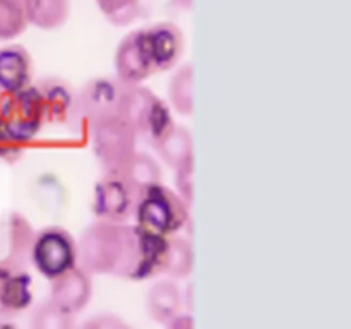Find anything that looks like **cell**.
Listing matches in <instances>:
<instances>
[{"label":"cell","instance_id":"cell-1","mask_svg":"<svg viewBox=\"0 0 351 329\" xmlns=\"http://www.w3.org/2000/svg\"><path fill=\"white\" fill-rule=\"evenodd\" d=\"M45 105L36 86H26L0 98V139L23 144L33 139L45 123Z\"/></svg>","mask_w":351,"mask_h":329},{"label":"cell","instance_id":"cell-2","mask_svg":"<svg viewBox=\"0 0 351 329\" xmlns=\"http://www.w3.org/2000/svg\"><path fill=\"white\" fill-rule=\"evenodd\" d=\"M125 239V225L98 219L89 225L77 243V266L89 274H112L119 271Z\"/></svg>","mask_w":351,"mask_h":329},{"label":"cell","instance_id":"cell-3","mask_svg":"<svg viewBox=\"0 0 351 329\" xmlns=\"http://www.w3.org/2000/svg\"><path fill=\"white\" fill-rule=\"evenodd\" d=\"M119 115L136 129L137 137H143L153 146L175 125L163 99L141 84L123 86Z\"/></svg>","mask_w":351,"mask_h":329},{"label":"cell","instance_id":"cell-4","mask_svg":"<svg viewBox=\"0 0 351 329\" xmlns=\"http://www.w3.org/2000/svg\"><path fill=\"white\" fill-rule=\"evenodd\" d=\"M168 236L147 232L139 225H125L123 252L115 276L143 281L163 273Z\"/></svg>","mask_w":351,"mask_h":329},{"label":"cell","instance_id":"cell-5","mask_svg":"<svg viewBox=\"0 0 351 329\" xmlns=\"http://www.w3.org/2000/svg\"><path fill=\"white\" fill-rule=\"evenodd\" d=\"M137 225L163 236L177 233L189 219V204L171 188L158 184L139 192L136 201Z\"/></svg>","mask_w":351,"mask_h":329},{"label":"cell","instance_id":"cell-6","mask_svg":"<svg viewBox=\"0 0 351 329\" xmlns=\"http://www.w3.org/2000/svg\"><path fill=\"white\" fill-rule=\"evenodd\" d=\"M93 147L105 173H122L136 153L137 132L122 115L105 117L91 125Z\"/></svg>","mask_w":351,"mask_h":329},{"label":"cell","instance_id":"cell-7","mask_svg":"<svg viewBox=\"0 0 351 329\" xmlns=\"http://www.w3.org/2000/svg\"><path fill=\"white\" fill-rule=\"evenodd\" d=\"M31 264L47 280L77 266V243L67 230L60 226H47L34 235L31 249Z\"/></svg>","mask_w":351,"mask_h":329},{"label":"cell","instance_id":"cell-8","mask_svg":"<svg viewBox=\"0 0 351 329\" xmlns=\"http://www.w3.org/2000/svg\"><path fill=\"white\" fill-rule=\"evenodd\" d=\"M137 192L122 173H105L96 184L93 195V212L98 219L123 223L134 212Z\"/></svg>","mask_w":351,"mask_h":329},{"label":"cell","instance_id":"cell-9","mask_svg":"<svg viewBox=\"0 0 351 329\" xmlns=\"http://www.w3.org/2000/svg\"><path fill=\"white\" fill-rule=\"evenodd\" d=\"M123 86L117 77H98L86 82L75 98V115L84 117L91 127L98 120L119 113Z\"/></svg>","mask_w":351,"mask_h":329},{"label":"cell","instance_id":"cell-10","mask_svg":"<svg viewBox=\"0 0 351 329\" xmlns=\"http://www.w3.org/2000/svg\"><path fill=\"white\" fill-rule=\"evenodd\" d=\"M34 235L36 232L26 216L19 212L5 216L0 223V260L26 269L31 263Z\"/></svg>","mask_w":351,"mask_h":329},{"label":"cell","instance_id":"cell-11","mask_svg":"<svg viewBox=\"0 0 351 329\" xmlns=\"http://www.w3.org/2000/svg\"><path fill=\"white\" fill-rule=\"evenodd\" d=\"M117 79L123 84H141L154 72L143 29L127 34L115 51Z\"/></svg>","mask_w":351,"mask_h":329},{"label":"cell","instance_id":"cell-12","mask_svg":"<svg viewBox=\"0 0 351 329\" xmlns=\"http://www.w3.org/2000/svg\"><path fill=\"white\" fill-rule=\"evenodd\" d=\"M147 53L154 72L175 67L184 53V34L173 23H158L143 27Z\"/></svg>","mask_w":351,"mask_h":329},{"label":"cell","instance_id":"cell-13","mask_svg":"<svg viewBox=\"0 0 351 329\" xmlns=\"http://www.w3.org/2000/svg\"><path fill=\"white\" fill-rule=\"evenodd\" d=\"M33 302V278L24 267L0 260V317H16Z\"/></svg>","mask_w":351,"mask_h":329},{"label":"cell","instance_id":"cell-14","mask_svg":"<svg viewBox=\"0 0 351 329\" xmlns=\"http://www.w3.org/2000/svg\"><path fill=\"white\" fill-rule=\"evenodd\" d=\"M51 281L53 283H51L50 300L65 312L74 315L88 305L93 295V281L88 271L82 269L81 266L72 267Z\"/></svg>","mask_w":351,"mask_h":329},{"label":"cell","instance_id":"cell-15","mask_svg":"<svg viewBox=\"0 0 351 329\" xmlns=\"http://www.w3.org/2000/svg\"><path fill=\"white\" fill-rule=\"evenodd\" d=\"M45 105V119L51 123H69L75 115V95L67 81L58 77L41 79L36 86Z\"/></svg>","mask_w":351,"mask_h":329},{"label":"cell","instance_id":"cell-16","mask_svg":"<svg viewBox=\"0 0 351 329\" xmlns=\"http://www.w3.org/2000/svg\"><path fill=\"white\" fill-rule=\"evenodd\" d=\"M31 57L21 45L0 50V91L14 93L29 86Z\"/></svg>","mask_w":351,"mask_h":329},{"label":"cell","instance_id":"cell-17","mask_svg":"<svg viewBox=\"0 0 351 329\" xmlns=\"http://www.w3.org/2000/svg\"><path fill=\"white\" fill-rule=\"evenodd\" d=\"M146 305L153 321L168 326L182 310L180 288L173 281H158L147 291Z\"/></svg>","mask_w":351,"mask_h":329},{"label":"cell","instance_id":"cell-18","mask_svg":"<svg viewBox=\"0 0 351 329\" xmlns=\"http://www.w3.org/2000/svg\"><path fill=\"white\" fill-rule=\"evenodd\" d=\"M156 151L161 160L170 168L177 170L182 164L194 160V144H192L191 130L182 125H173L156 144Z\"/></svg>","mask_w":351,"mask_h":329},{"label":"cell","instance_id":"cell-19","mask_svg":"<svg viewBox=\"0 0 351 329\" xmlns=\"http://www.w3.org/2000/svg\"><path fill=\"white\" fill-rule=\"evenodd\" d=\"M27 23L40 29H58L69 19V0H24Z\"/></svg>","mask_w":351,"mask_h":329},{"label":"cell","instance_id":"cell-20","mask_svg":"<svg viewBox=\"0 0 351 329\" xmlns=\"http://www.w3.org/2000/svg\"><path fill=\"white\" fill-rule=\"evenodd\" d=\"M168 96L180 115L187 117L194 112V71L191 64H185L175 71L168 86Z\"/></svg>","mask_w":351,"mask_h":329},{"label":"cell","instance_id":"cell-21","mask_svg":"<svg viewBox=\"0 0 351 329\" xmlns=\"http://www.w3.org/2000/svg\"><path fill=\"white\" fill-rule=\"evenodd\" d=\"M122 175L129 182L130 187L137 192V195L149 185L161 182V170L158 167L156 160H153L149 154L137 153V151L130 158L129 163L125 164Z\"/></svg>","mask_w":351,"mask_h":329},{"label":"cell","instance_id":"cell-22","mask_svg":"<svg viewBox=\"0 0 351 329\" xmlns=\"http://www.w3.org/2000/svg\"><path fill=\"white\" fill-rule=\"evenodd\" d=\"M194 266V250L191 242L182 236H168L165 269L171 278H187Z\"/></svg>","mask_w":351,"mask_h":329},{"label":"cell","instance_id":"cell-23","mask_svg":"<svg viewBox=\"0 0 351 329\" xmlns=\"http://www.w3.org/2000/svg\"><path fill=\"white\" fill-rule=\"evenodd\" d=\"M27 24L24 0H0V40H14Z\"/></svg>","mask_w":351,"mask_h":329},{"label":"cell","instance_id":"cell-24","mask_svg":"<svg viewBox=\"0 0 351 329\" xmlns=\"http://www.w3.org/2000/svg\"><path fill=\"white\" fill-rule=\"evenodd\" d=\"M31 326L34 329H71L74 322H72V314L48 300L36 305L31 314Z\"/></svg>","mask_w":351,"mask_h":329},{"label":"cell","instance_id":"cell-25","mask_svg":"<svg viewBox=\"0 0 351 329\" xmlns=\"http://www.w3.org/2000/svg\"><path fill=\"white\" fill-rule=\"evenodd\" d=\"M96 3L115 26H129L139 16L141 0H96Z\"/></svg>","mask_w":351,"mask_h":329},{"label":"cell","instance_id":"cell-26","mask_svg":"<svg viewBox=\"0 0 351 329\" xmlns=\"http://www.w3.org/2000/svg\"><path fill=\"white\" fill-rule=\"evenodd\" d=\"M175 171H177V180H175L177 194L191 206L194 197V160L178 167Z\"/></svg>","mask_w":351,"mask_h":329},{"label":"cell","instance_id":"cell-27","mask_svg":"<svg viewBox=\"0 0 351 329\" xmlns=\"http://www.w3.org/2000/svg\"><path fill=\"white\" fill-rule=\"evenodd\" d=\"M84 328H93V329H125L127 324L119 319L117 315L112 314H99L96 317L89 319L88 322H84Z\"/></svg>","mask_w":351,"mask_h":329},{"label":"cell","instance_id":"cell-28","mask_svg":"<svg viewBox=\"0 0 351 329\" xmlns=\"http://www.w3.org/2000/svg\"><path fill=\"white\" fill-rule=\"evenodd\" d=\"M175 2H177L178 5H182V7H185V9H187V7H191L192 0H175Z\"/></svg>","mask_w":351,"mask_h":329}]
</instances>
